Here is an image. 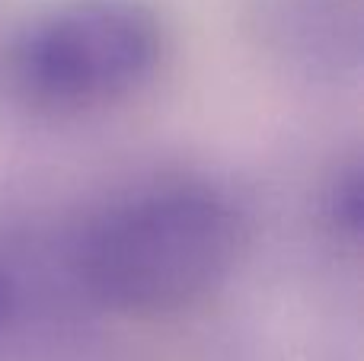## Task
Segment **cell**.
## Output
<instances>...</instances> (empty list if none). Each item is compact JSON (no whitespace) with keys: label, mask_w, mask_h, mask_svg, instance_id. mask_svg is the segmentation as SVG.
I'll list each match as a JSON object with an SVG mask.
<instances>
[{"label":"cell","mask_w":364,"mask_h":361,"mask_svg":"<svg viewBox=\"0 0 364 361\" xmlns=\"http://www.w3.org/2000/svg\"><path fill=\"white\" fill-rule=\"evenodd\" d=\"M243 249V217L198 183L141 189L74 240L80 294L122 313H166L208 298Z\"/></svg>","instance_id":"6da1fadb"},{"label":"cell","mask_w":364,"mask_h":361,"mask_svg":"<svg viewBox=\"0 0 364 361\" xmlns=\"http://www.w3.org/2000/svg\"><path fill=\"white\" fill-rule=\"evenodd\" d=\"M160 55L164 29L141 0H64L19 32L10 77L32 106L83 112L141 90Z\"/></svg>","instance_id":"7a4b0ae2"}]
</instances>
